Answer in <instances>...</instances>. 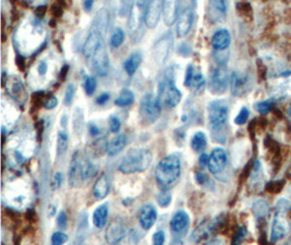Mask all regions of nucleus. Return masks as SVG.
<instances>
[{
	"label": "nucleus",
	"mask_w": 291,
	"mask_h": 245,
	"mask_svg": "<svg viewBox=\"0 0 291 245\" xmlns=\"http://www.w3.org/2000/svg\"><path fill=\"white\" fill-rule=\"evenodd\" d=\"M165 244V233L163 231H157L153 236V245H164Z\"/></svg>",
	"instance_id": "c03bdc74"
},
{
	"label": "nucleus",
	"mask_w": 291,
	"mask_h": 245,
	"mask_svg": "<svg viewBox=\"0 0 291 245\" xmlns=\"http://www.w3.org/2000/svg\"><path fill=\"white\" fill-rule=\"evenodd\" d=\"M93 67L95 72L99 76H105L108 74L109 71V59L108 54H107L106 48L101 45L98 50L95 52L93 56Z\"/></svg>",
	"instance_id": "ddd939ff"
},
{
	"label": "nucleus",
	"mask_w": 291,
	"mask_h": 245,
	"mask_svg": "<svg viewBox=\"0 0 291 245\" xmlns=\"http://www.w3.org/2000/svg\"><path fill=\"white\" fill-rule=\"evenodd\" d=\"M268 211V205L265 200H256L253 205V212L256 217H264Z\"/></svg>",
	"instance_id": "7c9ffc66"
},
{
	"label": "nucleus",
	"mask_w": 291,
	"mask_h": 245,
	"mask_svg": "<svg viewBox=\"0 0 291 245\" xmlns=\"http://www.w3.org/2000/svg\"><path fill=\"white\" fill-rule=\"evenodd\" d=\"M127 236V227L121 220L116 219L110 222L106 229V242L110 245H117Z\"/></svg>",
	"instance_id": "9d476101"
},
{
	"label": "nucleus",
	"mask_w": 291,
	"mask_h": 245,
	"mask_svg": "<svg viewBox=\"0 0 291 245\" xmlns=\"http://www.w3.org/2000/svg\"><path fill=\"white\" fill-rule=\"evenodd\" d=\"M205 245H225V244L220 239H214V240H211V241H209Z\"/></svg>",
	"instance_id": "13d9d810"
},
{
	"label": "nucleus",
	"mask_w": 291,
	"mask_h": 245,
	"mask_svg": "<svg viewBox=\"0 0 291 245\" xmlns=\"http://www.w3.org/2000/svg\"><path fill=\"white\" fill-rule=\"evenodd\" d=\"M215 226H216V221L204 220L192 231L190 240L194 243L201 242L202 240L207 238L212 233V231L215 229Z\"/></svg>",
	"instance_id": "6ab92c4d"
},
{
	"label": "nucleus",
	"mask_w": 291,
	"mask_h": 245,
	"mask_svg": "<svg viewBox=\"0 0 291 245\" xmlns=\"http://www.w3.org/2000/svg\"><path fill=\"white\" fill-rule=\"evenodd\" d=\"M51 13L55 15V16H61L62 15V8L60 7L59 4H55L52 7V10H51Z\"/></svg>",
	"instance_id": "864d4df0"
},
{
	"label": "nucleus",
	"mask_w": 291,
	"mask_h": 245,
	"mask_svg": "<svg viewBox=\"0 0 291 245\" xmlns=\"http://www.w3.org/2000/svg\"><path fill=\"white\" fill-rule=\"evenodd\" d=\"M37 71H39L40 75H45L47 72V63L45 61H41L39 67H37Z\"/></svg>",
	"instance_id": "3c124183"
},
{
	"label": "nucleus",
	"mask_w": 291,
	"mask_h": 245,
	"mask_svg": "<svg viewBox=\"0 0 291 245\" xmlns=\"http://www.w3.org/2000/svg\"><path fill=\"white\" fill-rule=\"evenodd\" d=\"M96 84H97L96 79L94 78V76H86L85 82H84V89H85V93L89 96L94 94V92L96 90Z\"/></svg>",
	"instance_id": "72a5a7b5"
},
{
	"label": "nucleus",
	"mask_w": 291,
	"mask_h": 245,
	"mask_svg": "<svg viewBox=\"0 0 291 245\" xmlns=\"http://www.w3.org/2000/svg\"><path fill=\"white\" fill-rule=\"evenodd\" d=\"M195 179L198 184H205V182L207 181V176L205 173L203 172H196L195 173Z\"/></svg>",
	"instance_id": "8fccbe9b"
},
{
	"label": "nucleus",
	"mask_w": 291,
	"mask_h": 245,
	"mask_svg": "<svg viewBox=\"0 0 291 245\" xmlns=\"http://www.w3.org/2000/svg\"><path fill=\"white\" fill-rule=\"evenodd\" d=\"M181 174L180 159L176 155L164 157L155 170L156 181L164 190L170 188L177 182Z\"/></svg>",
	"instance_id": "f257e3e1"
},
{
	"label": "nucleus",
	"mask_w": 291,
	"mask_h": 245,
	"mask_svg": "<svg viewBox=\"0 0 291 245\" xmlns=\"http://www.w3.org/2000/svg\"><path fill=\"white\" fill-rule=\"evenodd\" d=\"M156 219H157V211H156L155 207L150 204L144 205L140 210L139 215V221L141 227L144 230H149L154 226Z\"/></svg>",
	"instance_id": "dca6fc26"
},
{
	"label": "nucleus",
	"mask_w": 291,
	"mask_h": 245,
	"mask_svg": "<svg viewBox=\"0 0 291 245\" xmlns=\"http://www.w3.org/2000/svg\"><path fill=\"white\" fill-rule=\"evenodd\" d=\"M90 133L91 135H97L99 133V129L96 127L95 124H90Z\"/></svg>",
	"instance_id": "4d7b16f0"
},
{
	"label": "nucleus",
	"mask_w": 291,
	"mask_h": 245,
	"mask_svg": "<svg viewBox=\"0 0 291 245\" xmlns=\"http://www.w3.org/2000/svg\"><path fill=\"white\" fill-rule=\"evenodd\" d=\"M189 222H190V218L187 212L185 210H178L170 220V230L176 234L182 233L188 229Z\"/></svg>",
	"instance_id": "aec40b11"
},
{
	"label": "nucleus",
	"mask_w": 291,
	"mask_h": 245,
	"mask_svg": "<svg viewBox=\"0 0 291 245\" xmlns=\"http://www.w3.org/2000/svg\"><path fill=\"white\" fill-rule=\"evenodd\" d=\"M207 144V141H206V136L201 131H198L195 134L193 135V138L191 140V147L193 150L195 151H203L205 149Z\"/></svg>",
	"instance_id": "cd10ccee"
},
{
	"label": "nucleus",
	"mask_w": 291,
	"mask_h": 245,
	"mask_svg": "<svg viewBox=\"0 0 291 245\" xmlns=\"http://www.w3.org/2000/svg\"><path fill=\"white\" fill-rule=\"evenodd\" d=\"M74 93H75L74 85L73 84H69L68 87H67V90H66V94H64V105L69 106L70 103L72 102Z\"/></svg>",
	"instance_id": "ea45409f"
},
{
	"label": "nucleus",
	"mask_w": 291,
	"mask_h": 245,
	"mask_svg": "<svg viewBox=\"0 0 291 245\" xmlns=\"http://www.w3.org/2000/svg\"><path fill=\"white\" fill-rule=\"evenodd\" d=\"M157 97L161 106L167 108H175L181 101L182 94L176 86L174 79L170 78V76H166L160 82Z\"/></svg>",
	"instance_id": "7ed1b4c3"
},
{
	"label": "nucleus",
	"mask_w": 291,
	"mask_h": 245,
	"mask_svg": "<svg viewBox=\"0 0 291 245\" xmlns=\"http://www.w3.org/2000/svg\"><path fill=\"white\" fill-rule=\"evenodd\" d=\"M120 128H121L120 120L118 119L116 116H111L109 118V129H110L111 132H114V133L119 132Z\"/></svg>",
	"instance_id": "a19ab883"
},
{
	"label": "nucleus",
	"mask_w": 291,
	"mask_h": 245,
	"mask_svg": "<svg viewBox=\"0 0 291 245\" xmlns=\"http://www.w3.org/2000/svg\"><path fill=\"white\" fill-rule=\"evenodd\" d=\"M255 108H256V110L260 112V113H262V114H266L267 112H269L271 111V109H272V103H271V101H268V100H265V101H260V102H257L256 105H255Z\"/></svg>",
	"instance_id": "58836bf2"
},
{
	"label": "nucleus",
	"mask_w": 291,
	"mask_h": 245,
	"mask_svg": "<svg viewBox=\"0 0 291 245\" xmlns=\"http://www.w3.org/2000/svg\"><path fill=\"white\" fill-rule=\"evenodd\" d=\"M61 183H62V173L57 172L55 176H53L52 181H51L52 190H58L59 188L61 187Z\"/></svg>",
	"instance_id": "49530a36"
},
{
	"label": "nucleus",
	"mask_w": 291,
	"mask_h": 245,
	"mask_svg": "<svg viewBox=\"0 0 291 245\" xmlns=\"http://www.w3.org/2000/svg\"><path fill=\"white\" fill-rule=\"evenodd\" d=\"M51 245H63L68 241V236L62 231H57L51 236Z\"/></svg>",
	"instance_id": "f704fd0d"
},
{
	"label": "nucleus",
	"mask_w": 291,
	"mask_h": 245,
	"mask_svg": "<svg viewBox=\"0 0 291 245\" xmlns=\"http://www.w3.org/2000/svg\"><path fill=\"white\" fill-rule=\"evenodd\" d=\"M108 217V207L106 204H103L97 207L93 214V223L96 228L103 229L107 222Z\"/></svg>",
	"instance_id": "393cba45"
},
{
	"label": "nucleus",
	"mask_w": 291,
	"mask_h": 245,
	"mask_svg": "<svg viewBox=\"0 0 291 245\" xmlns=\"http://www.w3.org/2000/svg\"><path fill=\"white\" fill-rule=\"evenodd\" d=\"M194 68H193V65L192 64H190L188 67V69H187V73H186V79H185V85L187 86V87H190V85H191V82H192V79H193V76H194Z\"/></svg>",
	"instance_id": "a18cd8bd"
},
{
	"label": "nucleus",
	"mask_w": 291,
	"mask_h": 245,
	"mask_svg": "<svg viewBox=\"0 0 291 245\" xmlns=\"http://www.w3.org/2000/svg\"><path fill=\"white\" fill-rule=\"evenodd\" d=\"M68 70H69V65L68 64H64L63 68L61 69V72H60V79L63 81L66 79V76L68 74Z\"/></svg>",
	"instance_id": "6e6d98bb"
},
{
	"label": "nucleus",
	"mask_w": 291,
	"mask_h": 245,
	"mask_svg": "<svg viewBox=\"0 0 291 245\" xmlns=\"http://www.w3.org/2000/svg\"><path fill=\"white\" fill-rule=\"evenodd\" d=\"M171 198H172V196H171V193L169 192L168 190L161 191V192L157 195L158 204H159V206L164 207V208H165V207H168L170 205Z\"/></svg>",
	"instance_id": "2f4dec72"
},
{
	"label": "nucleus",
	"mask_w": 291,
	"mask_h": 245,
	"mask_svg": "<svg viewBox=\"0 0 291 245\" xmlns=\"http://www.w3.org/2000/svg\"><path fill=\"white\" fill-rule=\"evenodd\" d=\"M205 85V79L202 73H195L193 76L190 87H194L195 90H202Z\"/></svg>",
	"instance_id": "c9c22d12"
},
{
	"label": "nucleus",
	"mask_w": 291,
	"mask_h": 245,
	"mask_svg": "<svg viewBox=\"0 0 291 245\" xmlns=\"http://www.w3.org/2000/svg\"><path fill=\"white\" fill-rule=\"evenodd\" d=\"M67 222H68V218H67L66 212L61 210L60 212H59L58 217H57V225L59 228L64 229L67 227Z\"/></svg>",
	"instance_id": "37998d69"
},
{
	"label": "nucleus",
	"mask_w": 291,
	"mask_h": 245,
	"mask_svg": "<svg viewBox=\"0 0 291 245\" xmlns=\"http://www.w3.org/2000/svg\"><path fill=\"white\" fill-rule=\"evenodd\" d=\"M226 165H227V154H226V151L223 148H220V147L214 148L211 152V156H209V171L214 174L220 173L225 169Z\"/></svg>",
	"instance_id": "f8f14e48"
},
{
	"label": "nucleus",
	"mask_w": 291,
	"mask_h": 245,
	"mask_svg": "<svg viewBox=\"0 0 291 245\" xmlns=\"http://www.w3.org/2000/svg\"><path fill=\"white\" fill-rule=\"evenodd\" d=\"M172 45H174V37L171 36L170 32L161 36L153 47L155 61L158 64H163L169 56Z\"/></svg>",
	"instance_id": "6e6552de"
},
{
	"label": "nucleus",
	"mask_w": 291,
	"mask_h": 245,
	"mask_svg": "<svg viewBox=\"0 0 291 245\" xmlns=\"http://www.w3.org/2000/svg\"><path fill=\"white\" fill-rule=\"evenodd\" d=\"M164 1H149L145 13V25L148 29H155L159 23L161 13H163Z\"/></svg>",
	"instance_id": "9b49d317"
},
{
	"label": "nucleus",
	"mask_w": 291,
	"mask_h": 245,
	"mask_svg": "<svg viewBox=\"0 0 291 245\" xmlns=\"http://www.w3.org/2000/svg\"><path fill=\"white\" fill-rule=\"evenodd\" d=\"M229 82L230 79L224 68H215L212 70L211 76H209V91L216 95L223 94L227 90Z\"/></svg>",
	"instance_id": "1a4fd4ad"
},
{
	"label": "nucleus",
	"mask_w": 291,
	"mask_h": 245,
	"mask_svg": "<svg viewBox=\"0 0 291 245\" xmlns=\"http://www.w3.org/2000/svg\"><path fill=\"white\" fill-rule=\"evenodd\" d=\"M97 172L96 167L93 165V163L90 162L89 160H85V165H84V177H85V182L90 181V180L93 179L95 177V174Z\"/></svg>",
	"instance_id": "473e14b6"
},
{
	"label": "nucleus",
	"mask_w": 291,
	"mask_h": 245,
	"mask_svg": "<svg viewBox=\"0 0 291 245\" xmlns=\"http://www.w3.org/2000/svg\"><path fill=\"white\" fill-rule=\"evenodd\" d=\"M209 7L214 9L219 14H223V15L226 13V9H227L225 1H212L211 3H209Z\"/></svg>",
	"instance_id": "79ce46f5"
},
{
	"label": "nucleus",
	"mask_w": 291,
	"mask_h": 245,
	"mask_svg": "<svg viewBox=\"0 0 291 245\" xmlns=\"http://www.w3.org/2000/svg\"><path fill=\"white\" fill-rule=\"evenodd\" d=\"M84 165L85 161L82 159L80 152L75 151L69 168V184L72 188H80L85 182Z\"/></svg>",
	"instance_id": "423d86ee"
},
{
	"label": "nucleus",
	"mask_w": 291,
	"mask_h": 245,
	"mask_svg": "<svg viewBox=\"0 0 291 245\" xmlns=\"http://www.w3.org/2000/svg\"><path fill=\"white\" fill-rule=\"evenodd\" d=\"M110 184L109 180L107 178L106 174H101V176L96 180V182L93 187V195L97 199H104L109 193Z\"/></svg>",
	"instance_id": "5701e85b"
},
{
	"label": "nucleus",
	"mask_w": 291,
	"mask_h": 245,
	"mask_svg": "<svg viewBox=\"0 0 291 245\" xmlns=\"http://www.w3.org/2000/svg\"><path fill=\"white\" fill-rule=\"evenodd\" d=\"M231 41L230 33L226 29H220L215 32L212 38V46L217 51H222L227 49Z\"/></svg>",
	"instance_id": "412c9836"
},
{
	"label": "nucleus",
	"mask_w": 291,
	"mask_h": 245,
	"mask_svg": "<svg viewBox=\"0 0 291 245\" xmlns=\"http://www.w3.org/2000/svg\"><path fill=\"white\" fill-rule=\"evenodd\" d=\"M45 12H46V7H45V5H40V7L37 8L36 11H35L36 15L40 16V18H42V16L45 14Z\"/></svg>",
	"instance_id": "5fc2aeb1"
},
{
	"label": "nucleus",
	"mask_w": 291,
	"mask_h": 245,
	"mask_svg": "<svg viewBox=\"0 0 291 245\" xmlns=\"http://www.w3.org/2000/svg\"><path fill=\"white\" fill-rule=\"evenodd\" d=\"M10 94H11L14 98H17V99H19L20 97L25 95L24 87L20 81L15 82V83L12 85V89H11V92H10Z\"/></svg>",
	"instance_id": "4c0bfd02"
},
{
	"label": "nucleus",
	"mask_w": 291,
	"mask_h": 245,
	"mask_svg": "<svg viewBox=\"0 0 291 245\" xmlns=\"http://www.w3.org/2000/svg\"><path fill=\"white\" fill-rule=\"evenodd\" d=\"M153 155L147 148H134L123 158L119 165V171L125 174L143 172L150 166Z\"/></svg>",
	"instance_id": "f03ea898"
},
{
	"label": "nucleus",
	"mask_w": 291,
	"mask_h": 245,
	"mask_svg": "<svg viewBox=\"0 0 291 245\" xmlns=\"http://www.w3.org/2000/svg\"><path fill=\"white\" fill-rule=\"evenodd\" d=\"M198 162H200V166L203 168L205 166H208V162H209V156L206 155V154H202L200 156V160H198Z\"/></svg>",
	"instance_id": "603ef678"
},
{
	"label": "nucleus",
	"mask_w": 291,
	"mask_h": 245,
	"mask_svg": "<svg viewBox=\"0 0 291 245\" xmlns=\"http://www.w3.org/2000/svg\"><path fill=\"white\" fill-rule=\"evenodd\" d=\"M17 64L19 65V68L21 70L24 69V59L22 57H18L17 58Z\"/></svg>",
	"instance_id": "052dcab7"
},
{
	"label": "nucleus",
	"mask_w": 291,
	"mask_h": 245,
	"mask_svg": "<svg viewBox=\"0 0 291 245\" xmlns=\"http://www.w3.org/2000/svg\"><path fill=\"white\" fill-rule=\"evenodd\" d=\"M208 121L213 130H219L227 122L229 107L226 100L216 99L208 103L207 107Z\"/></svg>",
	"instance_id": "39448f33"
},
{
	"label": "nucleus",
	"mask_w": 291,
	"mask_h": 245,
	"mask_svg": "<svg viewBox=\"0 0 291 245\" xmlns=\"http://www.w3.org/2000/svg\"><path fill=\"white\" fill-rule=\"evenodd\" d=\"M69 144L68 134L64 131H60L57 136V155H61L66 152Z\"/></svg>",
	"instance_id": "c85d7f7f"
},
{
	"label": "nucleus",
	"mask_w": 291,
	"mask_h": 245,
	"mask_svg": "<svg viewBox=\"0 0 291 245\" xmlns=\"http://www.w3.org/2000/svg\"><path fill=\"white\" fill-rule=\"evenodd\" d=\"M109 97L110 96L108 93H103V94H100L96 98V103H98V105H104V103L109 99Z\"/></svg>",
	"instance_id": "09e8293b"
},
{
	"label": "nucleus",
	"mask_w": 291,
	"mask_h": 245,
	"mask_svg": "<svg viewBox=\"0 0 291 245\" xmlns=\"http://www.w3.org/2000/svg\"><path fill=\"white\" fill-rule=\"evenodd\" d=\"M94 1L93 0H88V1H84V8L86 11H91L92 7H93Z\"/></svg>",
	"instance_id": "bf43d9fd"
},
{
	"label": "nucleus",
	"mask_w": 291,
	"mask_h": 245,
	"mask_svg": "<svg viewBox=\"0 0 291 245\" xmlns=\"http://www.w3.org/2000/svg\"><path fill=\"white\" fill-rule=\"evenodd\" d=\"M286 232H287V222L284 219V216L282 212L276 211L272 223V230H271V242H277L279 239H282Z\"/></svg>",
	"instance_id": "a211bd4d"
},
{
	"label": "nucleus",
	"mask_w": 291,
	"mask_h": 245,
	"mask_svg": "<svg viewBox=\"0 0 291 245\" xmlns=\"http://www.w3.org/2000/svg\"><path fill=\"white\" fill-rule=\"evenodd\" d=\"M169 245H185V244H183V242L181 241V240L176 239V240H174V241H172Z\"/></svg>",
	"instance_id": "680f3d73"
},
{
	"label": "nucleus",
	"mask_w": 291,
	"mask_h": 245,
	"mask_svg": "<svg viewBox=\"0 0 291 245\" xmlns=\"http://www.w3.org/2000/svg\"><path fill=\"white\" fill-rule=\"evenodd\" d=\"M101 46L100 43V33L99 31L94 30L92 31L89 36L86 37V40L83 44L82 52L85 58H92L95 54V52L98 50V48Z\"/></svg>",
	"instance_id": "4468645a"
},
{
	"label": "nucleus",
	"mask_w": 291,
	"mask_h": 245,
	"mask_svg": "<svg viewBox=\"0 0 291 245\" xmlns=\"http://www.w3.org/2000/svg\"><path fill=\"white\" fill-rule=\"evenodd\" d=\"M127 145V136L125 134H118L116 138L112 139L107 147V152L109 156H115L125 148Z\"/></svg>",
	"instance_id": "b1692460"
},
{
	"label": "nucleus",
	"mask_w": 291,
	"mask_h": 245,
	"mask_svg": "<svg viewBox=\"0 0 291 245\" xmlns=\"http://www.w3.org/2000/svg\"><path fill=\"white\" fill-rule=\"evenodd\" d=\"M249 109L246 107H242L241 110L239 111V113L237 114V117L235 118V123L238 124V125H242L246 122L247 118H249Z\"/></svg>",
	"instance_id": "e433bc0d"
},
{
	"label": "nucleus",
	"mask_w": 291,
	"mask_h": 245,
	"mask_svg": "<svg viewBox=\"0 0 291 245\" xmlns=\"http://www.w3.org/2000/svg\"><path fill=\"white\" fill-rule=\"evenodd\" d=\"M57 105H58V99H57V97H55V96H50V97H48V98H47V100L45 101L44 107H45V109H47V110H51V109L55 108Z\"/></svg>",
	"instance_id": "de8ad7c7"
},
{
	"label": "nucleus",
	"mask_w": 291,
	"mask_h": 245,
	"mask_svg": "<svg viewBox=\"0 0 291 245\" xmlns=\"http://www.w3.org/2000/svg\"><path fill=\"white\" fill-rule=\"evenodd\" d=\"M134 101V94L133 92L130 90H122L120 92L119 96L116 98L115 103L118 107H127L129 105H131Z\"/></svg>",
	"instance_id": "bb28decb"
},
{
	"label": "nucleus",
	"mask_w": 291,
	"mask_h": 245,
	"mask_svg": "<svg viewBox=\"0 0 291 245\" xmlns=\"http://www.w3.org/2000/svg\"><path fill=\"white\" fill-rule=\"evenodd\" d=\"M193 22V11L191 9H185L178 16L177 20V36L185 37L191 30Z\"/></svg>",
	"instance_id": "f3484780"
},
{
	"label": "nucleus",
	"mask_w": 291,
	"mask_h": 245,
	"mask_svg": "<svg viewBox=\"0 0 291 245\" xmlns=\"http://www.w3.org/2000/svg\"><path fill=\"white\" fill-rule=\"evenodd\" d=\"M161 105L158 97L153 95L152 93L145 94L140 103V118L145 124H153L160 116Z\"/></svg>",
	"instance_id": "20e7f679"
},
{
	"label": "nucleus",
	"mask_w": 291,
	"mask_h": 245,
	"mask_svg": "<svg viewBox=\"0 0 291 245\" xmlns=\"http://www.w3.org/2000/svg\"><path fill=\"white\" fill-rule=\"evenodd\" d=\"M142 62V56L140 52H133L125 61V70L129 75H133Z\"/></svg>",
	"instance_id": "a878e982"
},
{
	"label": "nucleus",
	"mask_w": 291,
	"mask_h": 245,
	"mask_svg": "<svg viewBox=\"0 0 291 245\" xmlns=\"http://www.w3.org/2000/svg\"><path fill=\"white\" fill-rule=\"evenodd\" d=\"M179 5L178 1H164L163 14L164 21L167 26H171L178 20L179 16Z\"/></svg>",
	"instance_id": "4be33fe9"
},
{
	"label": "nucleus",
	"mask_w": 291,
	"mask_h": 245,
	"mask_svg": "<svg viewBox=\"0 0 291 245\" xmlns=\"http://www.w3.org/2000/svg\"><path fill=\"white\" fill-rule=\"evenodd\" d=\"M125 41V32L120 27H117L110 38V45L112 48H118Z\"/></svg>",
	"instance_id": "c756f323"
},
{
	"label": "nucleus",
	"mask_w": 291,
	"mask_h": 245,
	"mask_svg": "<svg viewBox=\"0 0 291 245\" xmlns=\"http://www.w3.org/2000/svg\"><path fill=\"white\" fill-rule=\"evenodd\" d=\"M230 90L236 96L243 95L249 87V78L247 75L239 72H233L230 76Z\"/></svg>",
	"instance_id": "2eb2a0df"
},
{
	"label": "nucleus",
	"mask_w": 291,
	"mask_h": 245,
	"mask_svg": "<svg viewBox=\"0 0 291 245\" xmlns=\"http://www.w3.org/2000/svg\"><path fill=\"white\" fill-rule=\"evenodd\" d=\"M148 2L146 1H137L132 3L130 10V15H129L128 26L129 31L132 34H136L141 29L143 23H145V13H146Z\"/></svg>",
	"instance_id": "0eeeda50"
}]
</instances>
